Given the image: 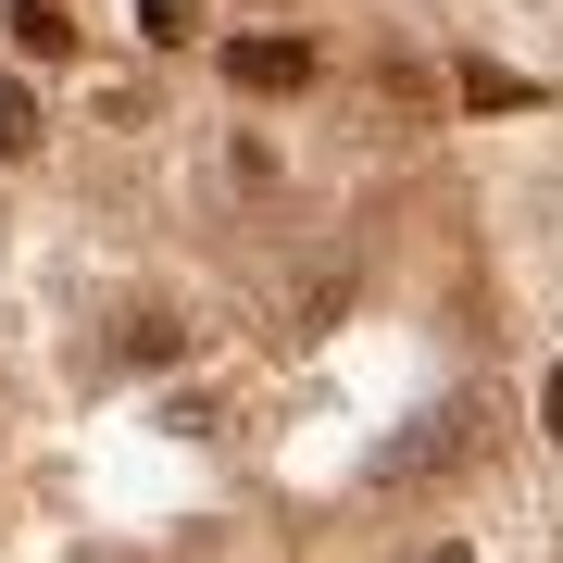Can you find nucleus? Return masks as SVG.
Masks as SVG:
<instances>
[{
    "mask_svg": "<svg viewBox=\"0 0 563 563\" xmlns=\"http://www.w3.org/2000/svg\"><path fill=\"white\" fill-rule=\"evenodd\" d=\"M25 139H38V101H25V88H13V76H0V163H13Z\"/></svg>",
    "mask_w": 563,
    "mask_h": 563,
    "instance_id": "5",
    "label": "nucleus"
},
{
    "mask_svg": "<svg viewBox=\"0 0 563 563\" xmlns=\"http://www.w3.org/2000/svg\"><path fill=\"white\" fill-rule=\"evenodd\" d=\"M426 563H476V551H426Z\"/></svg>",
    "mask_w": 563,
    "mask_h": 563,
    "instance_id": "8",
    "label": "nucleus"
},
{
    "mask_svg": "<svg viewBox=\"0 0 563 563\" xmlns=\"http://www.w3.org/2000/svg\"><path fill=\"white\" fill-rule=\"evenodd\" d=\"M539 426H551V439H563V363H551V376H539Z\"/></svg>",
    "mask_w": 563,
    "mask_h": 563,
    "instance_id": "7",
    "label": "nucleus"
},
{
    "mask_svg": "<svg viewBox=\"0 0 563 563\" xmlns=\"http://www.w3.org/2000/svg\"><path fill=\"white\" fill-rule=\"evenodd\" d=\"M151 13V38H188V25H201V0H139Z\"/></svg>",
    "mask_w": 563,
    "mask_h": 563,
    "instance_id": "6",
    "label": "nucleus"
},
{
    "mask_svg": "<svg viewBox=\"0 0 563 563\" xmlns=\"http://www.w3.org/2000/svg\"><path fill=\"white\" fill-rule=\"evenodd\" d=\"M225 76H239V88H313L325 63H313V38H239V51H225Z\"/></svg>",
    "mask_w": 563,
    "mask_h": 563,
    "instance_id": "2",
    "label": "nucleus"
},
{
    "mask_svg": "<svg viewBox=\"0 0 563 563\" xmlns=\"http://www.w3.org/2000/svg\"><path fill=\"white\" fill-rule=\"evenodd\" d=\"M463 101H476V113H526L539 88H526V76H501V63H463Z\"/></svg>",
    "mask_w": 563,
    "mask_h": 563,
    "instance_id": "4",
    "label": "nucleus"
},
{
    "mask_svg": "<svg viewBox=\"0 0 563 563\" xmlns=\"http://www.w3.org/2000/svg\"><path fill=\"white\" fill-rule=\"evenodd\" d=\"M13 51H25V63H63V51H76V25H63L51 0H13Z\"/></svg>",
    "mask_w": 563,
    "mask_h": 563,
    "instance_id": "3",
    "label": "nucleus"
},
{
    "mask_svg": "<svg viewBox=\"0 0 563 563\" xmlns=\"http://www.w3.org/2000/svg\"><path fill=\"white\" fill-rule=\"evenodd\" d=\"M463 426H476L463 401H451V413H413V439H388V451H376V476H388V488H413V476H439V463H463Z\"/></svg>",
    "mask_w": 563,
    "mask_h": 563,
    "instance_id": "1",
    "label": "nucleus"
}]
</instances>
